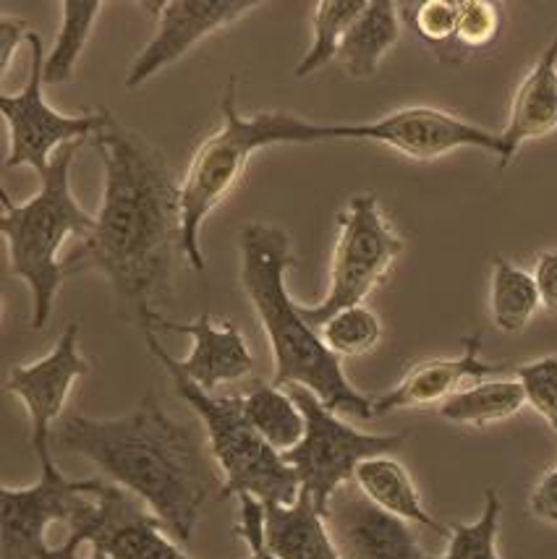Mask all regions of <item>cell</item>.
I'll use <instances>...</instances> for the list:
<instances>
[{
	"mask_svg": "<svg viewBox=\"0 0 557 559\" xmlns=\"http://www.w3.org/2000/svg\"><path fill=\"white\" fill-rule=\"evenodd\" d=\"M90 144L105 165L103 210L92 236L63 259L66 275L99 272L126 319H137L144 330L174 283V254L181 249V183L155 144L112 118Z\"/></svg>",
	"mask_w": 557,
	"mask_h": 559,
	"instance_id": "6da1fadb",
	"label": "cell"
},
{
	"mask_svg": "<svg viewBox=\"0 0 557 559\" xmlns=\"http://www.w3.org/2000/svg\"><path fill=\"white\" fill-rule=\"evenodd\" d=\"M52 448L95 463L142 499L178 544L194 536L208 499L223 491V476L197 426L165 414L152 390L131 414L63 416L52 429Z\"/></svg>",
	"mask_w": 557,
	"mask_h": 559,
	"instance_id": "7a4b0ae2",
	"label": "cell"
},
{
	"mask_svg": "<svg viewBox=\"0 0 557 559\" xmlns=\"http://www.w3.org/2000/svg\"><path fill=\"white\" fill-rule=\"evenodd\" d=\"M241 285L254 306L275 361V388H307L333 414L369 421L375 403L348 382L341 358L328 348L320 330L304 319L301 306L285 290V272L294 267L288 233L277 225L249 223L238 233Z\"/></svg>",
	"mask_w": 557,
	"mask_h": 559,
	"instance_id": "3957f363",
	"label": "cell"
},
{
	"mask_svg": "<svg viewBox=\"0 0 557 559\" xmlns=\"http://www.w3.org/2000/svg\"><path fill=\"white\" fill-rule=\"evenodd\" d=\"M223 123L199 144L181 181V251L194 272H204L202 233L204 219L241 183L249 159L273 144L337 142V123H315L283 110L241 116L236 99V79L225 86L221 103Z\"/></svg>",
	"mask_w": 557,
	"mask_h": 559,
	"instance_id": "277c9868",
	"label": "cell"
},
{
	"mask_svg": "<svg viewBox=\"0 0 557 559\" xmlns=\"http://www.w3.org/2000/svg\"><path fill=\"white\" fill-rule=\"evenodd\" d=\"M84 142L66 144L56 152L50 168L39 176V191L16 204L0 191V233L9 243L11 272L22 277L32 293V328L45 330L50 322L52 304L66 277L61 246L66 238L79 241L92 236L97 219L84 212L71 194V165Z\"/></svg>",
	"mask_w": 557,
	"mask_h": 559,
	"instance_id": "5b68a950",
	"label": "cell"
},
{
	"mask_svg": "<svg viewBox=\"0 0 557 559\" xmlns=\"http://www.w3.org/2000/svg\"><path fill=\"white\" fill-rule=\"evenodd\" d=\"M152 356L161 361L165 374L174 379L178 395L194 408L208 431L212 461L223 476L221 497L251 495L264 504H294L301 495L296 471L285 463L283 452L264 439L244 414L241 395H215L197 388L181 374L176 358L163 348L155 330H144Z\"/></svg>",
	"mask_w": 557,
	"mask_h": 559,
	"instance_id": "8992f818",
	"label": "cell"
},
{
	"mask_svg": "<svg viewBox=\"0 0 557 559\" xmlns=\"http://www.w3.org/2000/svg\"><path fill=\"white\" fill-rule=\"evenodd\" d=\"M301 408L307 431L294 450L285 452V463L296 471L301 489L315 499L317 510L328 512L330 499L337 489L354 481L359 463L369 457L395 455L406 444L408 431L398 435H367L343 421L341 416L324 405L315 392L291 384L285 388Z\"/></svg>",
	"mask_w": 557,
	"mask_h": 559,
	"instance_id": "52a82bcc",
	"label": "cell"
},
{
	"mask_svg": "<svg viewBox=\"0 0 557 559\" xmlns=\"http://www.w3.org/2000/svg\"><path fill=\"white\" fill-rule=\"evenodd\" d=\"M406 243L390 228L375 194H359L337 215V241L330 262L328 293L320 304L301 306V314L315 330L348 306L364 304L388 277Z\"/></svg>",
	"mask_w": 557,
	"mask_h": 559,
	"instance_id": "ba28073f",
	"label": "cell"
},
{
	"mask_svg": "<svg viewBox=\"0 0 557 559\" xmlns=\"http://www.w3.org/2000/svg\"><path fill=\"white\" fill-rule=\"evenodd\" d=\"M84 544L103 549L110 559H191L142 499L103 478H97L87 504L71 521L69 538L56 549V559H79Z\"/></svg>",
	"mask_w": 557,
	"mask_h": 559,
	"instance_id": "9c48e42d",
	"label": "cell"
},
{
	"mask_svg": "<svg viewBox=\"0 0 557 559\" xmlns=\"http://www.w3.org/2000/svg\"><path fill=\"white\" fill-rule=\"evenodd\" d=\"M29 45V82L19 95L0 92V112L9 126V157H5V168H16V165H29L39 176L50 168L56 152L66 144L90 142L92 136L99 134L110 121V112L95 110L82 112V116H63V112L52 110L45 99L43 92V43L35 32L26 37Z\"/></svg>",
	"mask_w": 557,
	"mask_h": 559,
	"instance_id": "30bf717a",
	"label": "cell"
},
{
	"mask_svg": "<svg viewBox=\"0 0 557 559\" xmlns=\"http://www.w3.org/2000/svg\"><path fill=\"white\" fill-rule=\"evenodd\" d=\"M97 478H69L56 457L39 461V478L32 487H0V542L3 559H56L48 544L52 523L71 521L87 504Z\"/></svg>",
	"mask_w": 557,
	"mask_h": 559,
	"instance_id": "8fae6325",
	"label": "cell"
},
{
	"mask_svg": "<svg viewBox=\"0 0 557 559\" xmlns=\"http://www.w3.org/2000/svg\"><path fill=\"white\" fill-rule=\"evenodd\" d=\"M337 142H375L411 159L429 163L461 146L493 152L500 159V134L479 129L453 112L437 108H401L367 123H337Z\"/></svg>",
	"mask_w": 557,
	"mask_h": 559,
	"instance_id": "7c38bea8",
	"label": "cell"
},
{
	"mask_svg": "<svg viewBox=\"0 0 557 559\" xmlns=\"http://www.w3.org/2000/svg\"><path fill=\"white\" fill-rule=\"evenodd\" d=\"M264 3L257 0H157V3H142L144 11L155 13L157 32L134 58L126 86L137 90L163 69L174 66L194 45L208 39L225 26L241 22L251 11L262 9Z\"/></svg>",
	"mask_w": 557,
	"mask_h": 559,
	"instance_id": "4fadbf2b",
	"label": "cell"
},
{
	"mask_svg": "<svg viewBox=\"0 0 557 559\" xmlns=\"http://www.w3.org/2000/svg\"><path fill=\"white\" fill-rule=\"evenodd\" d=\"M87 371V358L79 353V324L71 322L48 356L35 364L13 366L9 379H5V390L26 405L32 426V448H35L39 461L52 457V429L61 421L66 401L74 390L76 379Z\"/></svg>",
	"mask_w": 557,
	"mask_h": 559,
	"instance_id": "5bb4252c",
	"label": "cell"
},
{
	"mask_svg": "<svg viewBox=\"0 0 557 559\" xmlns=\"http://www.w3.org/2000/svg\"><path fill=\"white\" fill-rule=\"evenodd\" d=\"M343 559H429L414 525L369 502L351 481L337 489L324 512Z\"/></svg>",
	"mask_w": 557,
	"mask_h": 559,
	"instance_id": "9a60e30c",
	"label": "cell"
},
{
	"mask_svg": "<svg viewBox=\"0 0 557 559\" xmlns=\"http://www.w3.org/2000/svg\"><path fill=\"white\" fill-rule=\"evenodd\" d=\"M144 330L189 335L194 341V348L183 361L176 358V366L186 379H191L197 388L208 392H215L221 384L238 382L254 369V356H251L241 330L234 322H225V319L217 322L208 311H202L194 322H174V319L163 317L161 311H152Z\"/></svg>",
	"mask_w": 557,
	"mask_h": 559,
	"instance_id": "2e32d148",
	"label": "cell"
},
{
	"mask_svg": "<svg viewBox=\"0 0 557 559\" xmlns=\"http://www.w3.org/2000/svg\"><path fill=\"white\" fill-rule=\"evenodd\" d=\"M508 364H487L482 358V335L463 337V353L459 358H432L411 366L401 382L393 390L371 397L375 403V416L393 414V411L406 408H427V405L446 403L461 390L479 384L489 374H502L508 371Z\"/></svg>",
	"mask_w": 557,
	"mask_h": 559,
	"instance_id": "e0dca14e",
	"label": "cell"
},
{
	"mask_svg": "<svg viewBox=\"0 0 557 559\" xmlns=\"http://www.w3.org/2000/svg\"><path fill=\"white\" fill-rule=\"evenodd\" d=\"M557 129V29L540 61L532 66L519 90L506 129L500 131V168H508L521 144L553 134Z\"/></svg>",
	"mask_w": 557,
	"mask_h": 559,
	"instance_id": "ac0fdd59",
	"label": "cell"
},
{
	"mask_svg": "<svg viewBox=\"0 0 557 559\" xmlns=\"http://www.w3.org/2000/svg\"><path fill=\"white\" fill-rule=\"evenodd\" d=\"M264 538L281 559H343L307 489L294 504H264Z\"/></svg>",
	"mask_w": 557,
	"mask_h": 559,
	"instance_id": "d6986e66",
	"label": "cell"
},
{
	"mask_svg": "<svg viewBox=\"0 0 557 559\" xmlns=\"http://www.w3.org/2000/svg\"><path fill=\"white\" fill-rule=\"evenodd\" d=\"M354 484L369 502H375L377 508L390 512V515L401 518V521L411 525H422V528L435 531L440 536L450 534L446 523L435 521L429 515L414 478H411L408 471L393 455L369 457V461L359 463V468L354 474Z\"/></svg>",
	"mask_w": 557,
	"mask_h": 559,
	"instance_id": "ffe728a7",
	"label": "cell"
},
{
	"mask_svg": "<svg viewBox=\"0 0 557 559\" xmlns=\"http://www.w3.org/2000/svg\"><path fill=\"white\" fill-rule=\"evenodd\" d=\"M401 37V16L393 0H367L364 11L337 50V63L348 76L369 79L380 69L382 58L398 45Z\"/></svg>",
	"mask_w": 557,
	"mask_h": 559,
	"instance_id": "44dd1931",
	"label": "cell"
},
{
	"mask_svg": "<svg viewBox=\"0 0 557 559\" xmlns=\"http://www.w3.org/2000/svg\"><path fill=\"white\" fill-rule=\"evenodd\" d=\"M523 405H526V395L519 379H484L442 403L440 416L450 424L482 429V426L508 421Z\"/></svg>",
	"mask_w": 557,
	"mask_h": 559,
	"instance_id": "7402d4cb",
	"label": "cell"
},
{
	"mask_svg": "<svg viewBox=\"0 0 557 559\" xmlns=\"http://www.w3.org/2000/svg\"><path fill=\"white\" fill-rule=\"evenodd\" d=\"M244 414L260 435L268 439L277 452L294 450L304 439L307 421H304L301 408L288 390L275 388V384L257 382L249 392H241Z\"/></svg>",
	"mask_w": 557,
	"mask_h": 559,
	"instance_id": "603a6c76",
	"label": "cell"
},
{
	"mask_svg": "<svg viewBox=\"0 0 557 559\" xmlns=\"http://www.w3.org/2000/svg\"><path fill=\"white\" fill-rule=\"evenodd\" d=\"M540 306V290L532 272L497 257L493 262V285H489V311L495 328L508 335H519L532 322Z\"/></svg>",
	"mask_w": 557,
	"mask_h": 559,
	"instance_id": "cb8c5ba5",
	"label": "cell"
},
{
	"mask_svg": "<svg viewBox=\"0 0 557 559\" xmlns=\"http://www.w3.org/2000/svg\"><path fill=\"white\" fill-rule=\"evenodd\" d=\"M103 9L105 3H99V0H63V3H58L63 24L61 32H58L56 45H52L48 58H45V84L71 82L79 58H82L84 52V45H87Z\"/></svg>",
	"mask_w": 557,
	"mask_h": 559,
	"instance_id": "d4e9b609",
	"label": "cell"
},
{
	"mask_svg": "<svg viewBox=\"0 0 557 559\" xmlns=\"http://www.w3.org/2000/svg\"><path fill=\"white\" fill-rule=\"evenodd\" d=\"M367 0H320L311 13V48L301 63L296 66V79L311 76L328 63L337 61L343 37L348 35L351 24L359 19Z\"/></svg>",
	"mask_w": 557,
	"mask_h": 559,
	"instance_id": "484cf974",
	"label": "cell"
},
{
	"mask_svg": "<svg viewBox=\"0 0 557 559\" xmlns=\"http://www.w3.org/2000/svg\"><path fill=\"white\" fill-rule=\"evenodd\" d=\"M502 502L495 489L484 491V510L479 521L459 523L450 521L446 555L429 559H502L497 551V534H500Z\"/></svg>",
	"mask_w": 557,
	"mask_h": 559,
	"instance_id": "4316f807",
	"label": "cell"
},
{
	"mask_svg": "<svg viewBox=\"0 0 557 559\" xmlns=\"http://www.w3.org/2000/svg\"><path fill=\"white\" fill-rule=\"evenodd\" d=\"M324 345L335 353L337 358L343 356H364V353L375 350L382 341V322L375 311L367 306H348V309L337 311L320 328Z\"/></svg>",
	"mask_w": 557,
	"mask_h": 559,
	"instance_id": "83f0119b",
	"label": "cell"
},
{
	"mask_svg": "<svg viewBox=\"0 0 557 559\" xmlns=\"http://www.w3.org/2000/svg\"><path fill=\"white\" fill-rule=\"evenodd\" d=\"M416 35L429 45L440 63H463V56L455 50V32H459V0H424L411 13Z\"/></svg>",
	"mask_w": 557,
	"mask_h": 559,
	"instance_id": "f1b7e54d",
	"label": "cell"
},
{
	"mask_svg": "<svg viewBox=\"0 0 557 559\" xmlns=\"http://www.w3.org/2000/svg\"><path fill=\"white\" fill-rule=\"evenodd\" d=\"M502 26V9L489 0H459V32L455 50L466 61L469 52L484 50L495 43Z\"/></svg>",
	"mask_w": 557,
	"mask_h": 559,
	"instance_id": "f546056e",
	"label": "cell"
},
{
	"mask_svg": "<svg viewBox=\"0 0 557 559\" xmlns=\"http://www.w3.org/2000/svg\"><path fill=\"white\" fill-rule=\"evenodd\" d=\"M515 379L521 382L526 403L557 431V356L515 366Z\"/></svg>",
	"mask_w": 557,
	"mask_h": 559,
	"instance_id": "4dcf8cb0",
	"label": "cell"
},
{
	"mask_svg": "<svg viewBox=\"0 0 557 559\" xmlns=\"http://www.w3.org/2000/svg\"><path fill=\"white\" fill-rule=\"evenodd\" d=\"M238 523L236 536L247 544L249 559H281L270 551L264 538V502L251 495H238Z\"/></svg>",
	"mask_w": 557,
	"mask_h": 559,
	"instance_id": "1f68e13d",
	"label": "cell"
},
{
	"mask_svg": "<svg viewBox=\"0 0 557 559\" xmlns=\"http://www.w3.org/2000/svg\"><path fill=\"white\" fill-rule=\"evenodd\" d=\"M534 283L540 290L542 309L557 317V249L542 251L534 264Z\"/></svg>",
	"mask_w": 557,
	"mask_h": 559,
	"instance_id": "d6a6232c",
	"label": "cell"
},
{
	"mask_svg": "<svg viewBox=\"0 0 557 559\" xmlns=\"http://www.w3.org/2000/svg\"><path fill=\"white\" fill-rule=\"evenodd\" d=\"M529 510H532L534 518H540L542 523L557 525V465L540 478L532 497H529Z\"/></svg>",
	"mask_w": 557,
	"mask_h": 559,
	"instance_id": "836d02e7",
	"label": "cell"
},
{
	"mask_svg": "<svg viewBox=\"0 0 557 559\" xmlns=\"http://www.w3.org/2000/svg\"><path fill=\"white\" fill-rule=\"evenodd\" d=\"M29 32H24V22H13L11 16L0 19V73H9L11 61H13V50L19 45L26 43Z\"/></svg>",
	"mask_w": 557,
	"mask_h": 559,
	"instance_id": "e575fe53",
	"label": "cell"
},
{
	"mask_svg": "<svg viewBox=\"0 0 557 559\" xmlns=\"http://www.w3.org/2000/svg\"><path fill=\"white\" fill-rule=\"evenodd\" d=\"M90 549H92V547H90ZM87 559H110V557H108V555H105V551H103V549H92V551H90V557H87Z\"/></svg>",
	"mask_w": 557,
	"mask_h": 559,
	"instance_id": "d590c367",
	"label": "cell"
}]
</instances>
